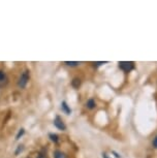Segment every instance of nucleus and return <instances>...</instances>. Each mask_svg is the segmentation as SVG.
I'll list each match as a JSON object with an SVG mask.
<instances>
[{"label": "nucleus", "instance_id": "2eb2a0df", "mask_svg": "<svg viewBox=\"0 0 157 158\" xmlns=\"http://www.w3.org/2000/svg\"><path fill=\"white\" fill-rule=\"evenodd\" d=\"M102 157H103V158H108V156H106V154H102Z\"/></svg>", "mask_w": 157, "mask_h": 158}, {"label": "nucleus", "instance_id": "1a4fd4ad", "mask_svg": "<svg viewBox=\"0 0 157 158\" xmlns=\"http://www.w3.org/2000/svg\"><path fill=\"white\" fill-rule=\"evenodd\" d=\"M50 139H51V141L54 142V143H58V141H59L58 135H53V133H51V135H50Z\"/></svg>", "mask_w": 157, "mask_h": 158}, {"label": "nucleus", "instance_id": "6e6552de", "mask_svg": "<svg viewBox=\"0 0 157 158\" xmlns=\"http://www.w3.org/2000/svg\"><path fill=\"white\" fill-rule=\"evenodd\" d=\"M5 80H6V74H5L4 71L0 70V83L4 82Z\"/></svg>", "mask_w": 157, "mask_h": 158}, {"label": "nucleus", "instance_id": "9d476101", "mask_svg": "<svg viewBox=\"0 0 157 158\" xmlns=\"http://www.w3.org/2000/svg\"><path fill=\"white\" fill-rule=\"evenodd\" d=\"M65 64L69 65V66H76V65L80 64V62H68V61H66L65 62Z\"/></svg>", "mask_w": 157, "mask_h": 158}, {"label": "nucleus", "instance_id": "7ed1b4c3", "mask_svg": "<svg viewBox=\"0 0 157 158\" xmlns=\"http://www.w3.org/2000/svg\"><path fill=\"white\" fill-rule=\"evenodd\" d=\"M54 125L58 128V129H60V130H65V129H66V126H65L63 120H62V119L59 117V116H57V117L55 118Z\"/></svg>", "mask_w": 157, "mask_h": 158}, {"label": "nucleus", "instance_id": "f03ea898", "mask_svg": "<svg viewBox=\"0 0 157 158\" xmlns=\"http://www.w3.org/2000/svg\"><path fill=\"white\" fill-rule=\"evenodd\" d=\"M119 68L123 71L129 73V71H131L134 68V63L132 61H121L119 62Z\"/></svg>", "mask_w": 157, "mask_h": 158}, {"label": "nucleus", "instance_id": "f8f14e48", "mask_svg": "<svg viewBox=\"0 0 157 158\" xmlns=\"http://www.w3.org/2000/svg\"><path fill=\"white\" fill-rule=\"evenodd\" d=\"M153 146H154V148H156L157 149V135L153 139Z\"/></svg>", "mask_w": 157, "mask_h": 158}, {"label": "nucleus", "instance_id": "423d86ee", "mask_svg": "<svg viewBox=\"0 0 157 158\" xmlns=\"http://www.w3.org/2000/svg\"><path fill=\"white\" fill-rule=\"evenodd\" d=\"M72 87L79 88V87H80V85H81V80L78 79V77H76V79H73V80H72Z\"/></svg>", "mask_w": 157, "mask_h": 158}, {"label": "nucleus", "instance_id": "ddd939ff", "mask_svg": "<svg viewBox=\"0 0 157 158\" xmlns=\"http://www.w3.org/2000/svg\"><path fill=\"white\" fill-rule=\"evenodd\" d=\"M23 133H24V129H21V130L19 131V133H18V135H17V139H19L20 135H22Z\"/></svg>", "mask_w": 157, "mask_h": 158}, {"label": "nucleus", "instance_id": "f257e3e1", "mask_svg": "<svg viewBox=\"0 0 157 158\" xmlns=\"http://www.w3.org/2000/svg\"><path fill=\"white\" fill-rule=\"evenodd\" d=\"M29 77H30V76H29V71L28 70L23 71L22 74H21L20 77H19V81H18V86L22 89L25 88L28 81H29Z\"/></svg>", "mask_w": 157, "mask_h": 158}, {"label": "nucleus", "instance_id": "9b49d317", "mask_svg": "<svg viewBox=\"0 0 157 158\" xmlns=\"http://www.w3.org/2000/svg\"><path fill=\"white\" fill-rule=\"evenodd\" d=\"M37 158H47V154L44 153V152H40V153L38 154Z\"/></svg>", "mask_w": 157, "mask_h": 158}, {"label": "nucleus", "instance_id": "4468645a", "mask_svg": "<svg viewBox=\"0 0 157 158\" xmlns=\"http://www.w3.org/2000/svg\"><path fill=\"white\" fill-rule=\"evenodd\" d=\"M105 63H106V62H96V63H94V65H101V64H105Z\"/></svg>", "mask_w": 157, "mask_h": 158}, {"label": "nucleus", "instance_id": "39448f33", "mask_svg": "<svg viewBox=\"0 0 157 158\" xmlns=\"http://www.w3.org/2000/svg\"><path fill=\"white\" fill-rule=\"evenodd\" d=\"M86 106H87L88 109H90V110H93L94 108L96 106V102H95V100L94 99H89L87 102H86Z\"/></svg>", "mask_w": 157, "mask_h": 158}, {"label": "nucleus", "instance_id": "0eeeda50", "mask_svg": "<svg viewBox=\"0 0 157 158\" xmlns=\"http://www.w3.org/2000/svg\"><path fill=\"white\" fill-rule=\"evenodd\" d=\"M54 157L55 158H66V156H65V154L63 153V152H61V151H55V153H54Z\"/></svg>", "mask_w": 157, "mask_h": 158}, {"label": "nucleus", "instance_id": "20e7f679", "mask_svg": "<svg viewBox=\"0 0 157 158\" xmlns=\"http://www.w3.org/2000/svg\"><path fill=\"white\" fill-rule=\"evenodd\" d=\"M61 110L63 111L64 113H66L67 115H69L70 113H72V110L69 109V106H67V103L65 102V101H63V102L61 103Z\"/></svg>", "mask_w": 157, "mask_h": 158}]
</instances>
